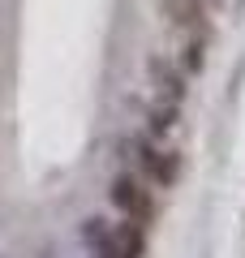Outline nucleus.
<instances>
[{"instance_id":"1","label":"nucleus","mask_w":245,"mask_h":258,"mask_svg":"<svg viewBox=\"0 0 245 258\" xmlns=\"http://www.w3.org/2000/svg\"><path fill=\"white\" fill-rule=\"evenodd\" d=\"M112 207H116L120 215H129L134 224H146L155 215L151 185L138 181V176H116V181H112Z\"/></svg>"},{"instance_id":"4","label":"nucleus","mask_w":245,"mask_h":258,"mask_svg":"<svg viewBox=\"0 0 245 258\" xmlns=\"http://www.w3.org/2000/svg\"><path fill=\"white\" fill-rule=\"evenodd\" d=\"M108 254L112 258H142V224H116L108 237Z\"/></svg>"},{"instance_id":"3","label":"nucleus","mask_w":245,"mask_h":258,"mask_svg":"<svg viewBox=\"0 0 245 258\" xmlns=\"http://www.w3.org/2000/svg\"><path fill=\"white\" fill-rule=\"evenodd\" d=\"M163 13H168V22H172L176 30H185V35H202V30H207V13H202L198 0H163Z\"/></svg>"},{"instance_id":"2","label":"nucleus","mask_w":245,"mask_h":258,"mask_svg":"<svg viewBox=\"0 0 245 258\" xmlns=\"http://www.w3.org/2000/svg\"><path fill=\"white\" fill-rule=\"evenodd\" d=\"M138 168L146 172V181H155V185H172L176 181V172H181V155L176 151H159V147H151V142H138Z\"/></svg>"}]
</instances>
